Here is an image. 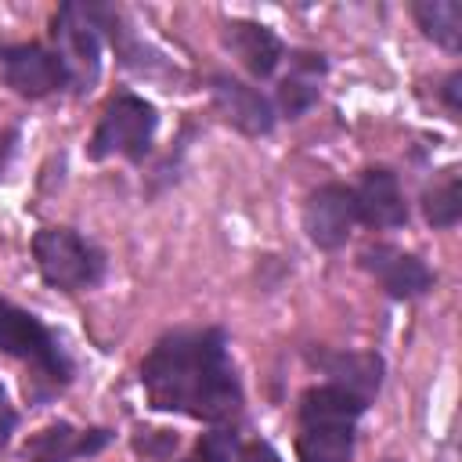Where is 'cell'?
I'll return each instance as SVG.
<instances>
[{"mask_svg":"<svg viewBox=\"0 0 462 462\" xmlns=\"http://www.w3.org/2000/svg\"><path fill=\"white\" fill-rule=\"evenodd\" d=\"M155 130H159V108L134 90H119L101 108V119L87 141V159L105 162L119 155L126 162H144Z\"/></svg>","mask_w":462,"mask_h":462,"instance_id":"obj_5","label":"cell"},{"mask_svg":"<svg viewBox=\"0 0 462 462\" xmlns=\"http://www.w3.org/2000/svg\"><path fill=\"white\" fill-rule=\"evenodd\" d=\"M209 101L217 116L245 137H267L274 130V105L235 76H209Z\"/></svg>","mask_w":462,"mask_h":462,"instance_id":"obj_10","label":"cell"},{"mask_svg":"<svg viewBox=\"0 0 462 462\" xmlns=\"http://www.w3.org/2000/svg\"><path fill=\"white\" fill-rule=\"evenodd\" d=\"M422 217L430 227L448 231L462 220V188H458V170H448L433 188L422 191Z\"/></svg>","mask_w":462,"mask_h":462,"instance_id":"obj_17","label":"cell"},{"mask_svg":"<svg viewBox=\"0 0 462 462\" xmlns=\"http://www.w3.org/2000/svg\"><path fill=\"white\" fill-rule=\"evenodd\" d=\"M14 430H18V411H14L11 397H7V390L0 386V451H4L7 444H11Z\"/></svg>","mask_w":462,"mask_h":462,"instance_id":"obj_19","label":"cell"},{"mask_svg":"<svg viewBox=\"0 0 462 462\" xmlns=\"http://www.w3.org/2000/svg\"><path fill=\"white\" fill-rule=\"evenodd\" d=\"M112 7L105 4H61L51 18V40L58 58L69 69L76 90H90L101 72V40L108 29Z\"/></svg>","mask_w":462,"mask_h":462,"instance_id":"obj_6","label":"cell"},{"mask_svg":"<svg viewBox=\"0 0 462 462\" xmlns=\"http://www.w3.org/2000/svg\"><path fill=\"white\" fill-rule=\"evenodd\" d=\"M361 267H365V271L383 285V292L393 296V300H419V296H426V292L433 289V282H437V274L426 267L422 256L404 253V249H397V245H390V242L368 245V249L361 253Z\"/></svg>","mask_w":462,"mask_h":462,"instance_id":"obj_9","label":"cell"},{"mask_svg":"<svg viewBox=\"0 0 462 462\" xmlns=\"http://www.w3.org/2000/svg\"><path fill=\"white\" fill-rule=\"evenodd\" d=\"M307 361L325 375V383L354 393L357 401L372 404L379 386H383V357L375 350H328V346H318V350H307Z\"/></svg>","mask_w":462,"mask_h":462,"instance_id":"obj_11","label":"cell"},{"mask_svg":"<svg viewBox=\"0 0 462 462\" xmlns=\"http://www.w3.org/2000/svg\"><path fill=\"white\" fill-rule=\"evenodd\" d=\"M289 65H292L289 76L278 83V112L285 119H300L321 97V76L328 72V61H325V54L296 51L289 58Z\"/></svg>","mask_w":462,"mask_h":462,"instance_id":"obj_15","label":"cell"},{"mask_svg":"<svg viewBox=\"0 0 462 462\" xmlns=\"http://www.w3.org/2000/svg\"><path fill=\"white\" fill-rule=\"evenodd\" d=\"M32 260L43 285L58 292H87L97 289L108 274V256L97 242L83 238L76 227H40L32 235Z\"/></svg>","mask_w":462,"mask_h":462,"instance_id":"obj_4","label":"cell"},{"mask_svg":"<svg viewBox=\"0 0 462 462\" xmlns=\"http://www.w3.org/2000/svg\"><path fill=\"white\" fill-rule=\"evenodd\" d=\"M440 97H444L448 112L458 119V112H462V72H451V76L444 79V87H440Z\"/></svg>","mask_w":462,"mask_h":462,"instance_id":"obj_20","label":"cell"},{"mask_svg":"<svg viewBox=\"0 0 462 462\" xmlns=\"http://www.w3.org/2000/svg\"><path fill=\"white\" fill-rule=\"evenodd\" d=\"M14 144H18V130H4L0 134V177H4L7 162H11V155H14Z\"/></svg>","mask_w":462,"mask_h":462,"instance_id":"obj_22","label":"cell"},{"mask_svg":"<svg viewBox=\"0 0 462 462\" xmlns=\"http://www.w3.org/2000/svg\"><path fill=\"white\" fill-rule=\"evenodd\" d=\"M350 191H354V213L365 227L393 231L408 224V202H404V191L393 170L372 166L361 173V180Z\"/></svg>","mask_w":462,"mask_h":462,"instance_id":"obj_12","label":"cell"},{"mask_svg":"<svg viewBox=\"0 0 462 462\" xmlns=\"http://www.w3.org/2000/svg\"><path fill=\"white\" fill-rule=\"evenodd\" d=\"M141 386L155 411L227 426L242 415L245 393L220 325L170 328L141 361Z\"/></svg>","mask_w":462,"mask_h":462,"instance_id":"obj_1","label":"cell"},{"mask_svg":"<svg viewBox=\"0 0 462 462\" xmlns=\"http://www.w3.org/2000/svg\"><path fill=\"white\" fill-rule=\"evenodd\" d=\"M224 47L242 61V69L256 79L274 76V69L285 61V43L282 36L253 18H231L224 22Z\"/></svg>","mask_w":462,"mask_h":462,"instance_id":"obj_14","label":"cell"},{"mask_svg":"<svg viewBox=\"0 0 462 462\" xmlns=\"http://www.w3.org/2000/svg\"><path fill=\"white\" fill-rule=\"evenodd\" d=\"M411 14L426 40H433L444 51L462 47V4L458 0H419L411 4Z\"/></svg>","mask_w":462,"mask_h":462,"instance_id":"obj_16","label":"cell"},{"mask_svg":"<svg viewBox=\"0 0 462 462\" xmlns=\"http://www.w3.org/2000/svg\"><path fill=\"white\" fill-rule=\"evenodd\" d=\"M354 224H357L354 191L346 184L328 180V184H321V188H314L307 195V202H303V231L318 249H325V253L339 249L350 238Z\"/></svg>","mask_w":462,"mask_h":462,"instance_id":"obj_8","label":"cell"},{"mask_svg":"<svg viewBox=\"0 0 462 462\" xmlns=\"http://www.w3.org/2000/svg\"><path fill=\"white\" fill-rule=\"evenodd\" d=\"M0 354L22 361L32 372V401H43L58 390H65L76 375V365L61 339L25 307L0 296Z\"/></svg>","mask_w":462,"mask_h":462,"instance_id":"obj_3","label":"cell"},{"mask_svg":"<svg viewBox=\"0 0 462 462\" xmlns=\"http://www.w3.org/2000/svg\"><path fill=\"white\" fill-rule=\"evenodd\" d=\"M365 411V401L332 383L307 386L296 404V462H350Z\"/></svg>","mask_w":462,"mask_h":462,"instance_id":"obj_2","label":"cell"},{"mask_svg":"<svg viewBox=\"0 0 462 462\" xmlns=\"http://www.w3.org/2000/svg\"><path fill=\"white\" fill-rule=\"evenodd\" d=\"M386 462H397V458H386Z\"/></svg>","mask_w":462,"mask_h":462,"instance_id":"obj_23","label":"cell"},{"mask_svg":"<svg viewBox=\"0 0 462 462\" xmlns=\"http://www.w3.org/2000/svg\"><path fill=\"white\" fill-rule=\"evenodd\" d=\"M108 444H112V430H105V426L79 430L72 422H51L25 440L22 458L25 462H79V458L105 451Z\"/></svg>","mask_w":462,"mask_h":462,"instance_id":"obj_13","label":"cell"},{"mask_svg":"<svg viewBox=\"0 0 462 462\" xmlns=\"http://www.w3.org/2000/svg\"><path fill=\"white\" fill-rule=\"evenodd\" d=\"M238 451H242V440L235 426H213L195 440V451L188 462H238Z\"/></svg>","mask_w":462,"mask_h":462,"instance_id":"obj_18","label":"cell"},{"mask_svg":"<svg viewBox=\"0 0 462 462\" xmlns=\"http://www.w3.org/2000/svg\"><path fill=\"white\" fill-rule=\"evenodd\" d=\"M238 462H282V458H278V451H274L271 444L256 440V444H242V451H238Z\"/></svg>","mask_w":462,"mask_h":462,"instance_id":"obj_21","label":"cell"},{"mask_svg":"<svg viewBox=\"0 0 462 462\" xmlns=\"http://www.w3.org/2000/svg\"><path fill=\"white\" fill-rule=\"evenodd\" d=\"M0 79L29 101L61 94L65 87H72L65 61L58 58L54 47L43 43H7L0 47Z\"/></svg>","mask_w":462,"mask_h":462,"instance_id":"obj_7","label":"cell"}]
</instances>
